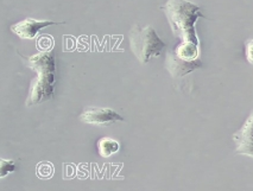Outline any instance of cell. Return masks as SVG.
<instances>
[{
	"label": "cell",
	"mask_w": 253,
	"mask_h": 191,
	"mask_svg": "<svg viewBox=\"0 0 253 191\" xmlns=\"http://www.w3.org/2000/svg\"><path fill=\"white\" fill-rule=\"evenodd\" d=\"M201 67L202 62L200 61V58L195 61H185L179 58L175 51H169L167 54L166 68L170 73V75L175 78L182 77V76L189 74V73L201 68Z\"/></svg>",
	"instance_id": "5"
},
{
	"label": "cell",
	"mask_w": 253,
	"mask_h": 191,
	"mask_svg": "<svg viewBox=\"0 0 253 191\" xmlns=\"http://www.w3.org/2000/svg\"><path fill=\"white\" fill-rule=\"evenodd\" d=\"M161 8L166 13L175 37H178L182 42L199 44L195 23L205 16L198 5L187 0H168L167 4Z\"/></svg>",
	"instance_id": "1"
},
{
	"label": "cell",
	"mask_w": 253,
	"mask_h": 191,
	"mask_svg": "<svg viewBox=\"0 0 253 191\" xmlns=\"http://www.w3.org/2000/svg\"><path fill=\"white\" fill-rule=\"evenodd\" d=\"M55 86V72H38L36 78L32 81L30 92H29L26 106L31 107L41 102L51 99L54 95Z\"/></svg>",
	"instance_id": "3"
},
{
	"label": "cell",
	"mask_w": 253,
	"mask_h": 191,
	"mask_svg": "<svg viewBox=\"0 0 253 191\" xmlns=\"http://www.w3.org/2000/svg\"><path fill=\"white\" fill-rule=\"evenodd\" d=\"M54 172V167L50 163H41L37 165V176L41 178H50Z\"/></svg>",
	"instance_id": "11"
},
{
	"label": "cell",
	"mask_w": 253,
	"mask_h": 191,
	"mask_svg": "<svg viewBox=\"0 0 253 191\" xmlns=\"http://www.w3.org/2000/svg\"><path fill=\"white\" fill-rule=\"evenodd\" d=\"M233 140L237 145V152L253 158V112L247 117L245 123L239 131L235 132Z\"/></svg>",
	"instance_id": "6"
},
{
	"label": "cell",
	"mask_w": 253,
	"mask_h": 191,
	"mask_svg": "<svg viewBox=\"0 0 253 191\" xmlns=\"http://www.w3.org/2000/svg\"><path fill=\"white\" fill-rule=\"evenodd\" d=\"M26 64L30 69L34 72H44V70H49V72H55V57L51 51H42L38 52L36 55H32L30 57H24Z\"/></svg>",
	"instance_id": "8"
},
{
	"label": "cell",
	"mask_w": 253,
	"mask_h": 191,
	"mask_svg": "<svg viewBox=\"0 0 253 191\" xmlns=\"http://www.w3.org/2000/svg\"><path fill=\"white\" fill-rule=\"evenodd\" d=\"M80 120L87 125L110 126L117 121H123L124 117L111 108L88 107L81 113Z\"/></svg>",
	"instance_id": "4"
},
{
	"label": "cell",
	"mask_w": 253,
	"mask_h": 191,
	"mask_svg": "<svg viewBox=\"0 0 253 191\" xmlns=\"http://www.w3.org/2000/svg\"><path fill=\"white\" fill-rule=\"evenodd\" d=\"M173 51L182 60L195 61L199 58V44L193 42H181Z\"/></svg>",
	"instance_id": "9"
},
{
	"label": "cell",
	"mask_w": 253,
	"mask_h": 191,
	"mask_svg": "<svg viewBox=\"0 0 253 191\" xmlns=\"http://www.w3.org/2000/svg\"><path fill=\"white\" fill-rule=\"evenodd\" d=\"M119 143L112 138H102L98 143V150L101 157L108 158L119 151Z\"/></svg>",
	"instance_id": "10"
},
{
	"label": "cell",
	"mask_w": 253,
	"mask_h": 191,
	"mask_svg": "<svg viewBox=\"0 0 253 191\" xmlns=\"http://www.w3.org/2000/svg\"><path fill=\"white\" fill-rule=\"evenodd\" d=\"M128 37L132 52L143 64L158 57L166 48V43L158 37L152 26L140 28L139 25H134Z\"/></svg>",
	"instance_id": "2"
},
{
	"label": "cell",
	"mask_w": 253,
	"mask_h": 191,
	"mask_svg": "<svg viewBox=\"0 0 253 191\" xmlns=\"http://www.w3.org/2000/svg\"><path fill=\"white\" fill-rule=\"evenodd\" d=\"M246 58L250 63L253 64V40L246 44Z\"/></svg>",
	"instance_id": "13"
},
{
	"label": "cell",
	"mask_w": 253,
	"mask_h": 191,
	"mask_svg": "<svg viewBox=\"0 0 253 191\" xmlns=\"http://www.w3.org/2000/svg\"><path fill=\"white\" fill-rule=\"evenodd\" d=\"M56 24H58V23L52 22V20H37L26 18L22 20V22L13 24L11 26V30L19 38H22V39H34L42 29Z\"/></svg>",
	"instance_id": "7"
},
{
	"label": "cell",
	"mask_w": 253,
	"mask_h": 191,
	"mask_svg": "<svg viewBox=\"0 0 253 191\" xmlns=\"http://www.w3.org/2000/svg\"><path fill=\"white\" fill-rule=\"evenodd\" d=\"M14 169H16V165H14L13 160H5L0 159V177L4 178L6 177L8 173L13 172Z\"/></svg>",
	"instance_id": "12"
}]
</instances>
